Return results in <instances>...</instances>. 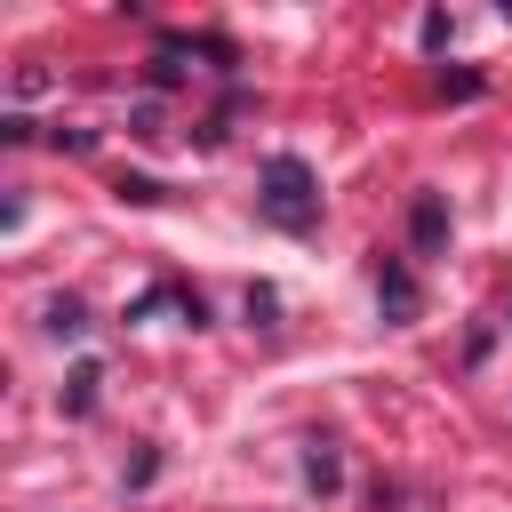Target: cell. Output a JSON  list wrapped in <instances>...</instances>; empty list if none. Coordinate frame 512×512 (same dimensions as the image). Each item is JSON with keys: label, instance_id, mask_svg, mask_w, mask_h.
<instances>
[{"label": "cell", "instance_id": "obj_1", "mask_svg": "<svg viewBox=\"0 0 512 512\" xmlns=\"http://www.w3.org/2000/svg\"><path fill=\"white\" fill-rule=\"evenodd\" d=\"M264 216L280 224V232H312L320 224V184H312V168L296 160V152H272L264 160Z\"/></svg>", "mask_w": 512, "mask_h": 512}, {"label": "cell", "instance_id": "obj_2", "mask_svg": "<svg viewBox=\"0 0 512 512\" xmlns=\"http://www.w3.org/2000/svg\"><path fill=\"white\" fill-rule=\"evenodd\" d=\"M408 240H416L424 256L448 248V208H440V192H416V208H408Z\"/></svg>", "mask_w": 512, "mask_h": 512}, {"label": "cell", "instance_id": "obj_5", "mask_svg": "<svg viewBox=\"0 0 512 512\" xmlns=\"http://www.w3.org/2000/svg\"><path fill=\"white\" fill-rule=\"evenodd\" d=\"M48 328H56V336H80V328H88V312H80L72 296H56V304H48Z\"/></svg>", "mask_w": 512, "mask_h": 512}, {"label": "cell", "instance_id": "obj_6", "mask_svg": "<svg viewBox=\"0 0 512 512\" xmlns=\"http://www.w3.org/2000/svg\"><path fill=\"white\" fill-rule=\"evenodd\" d=\"M64 408H72V416H88V408H96V368H72V392H64Z\"/></svg>", "mask_w": 512, "mask_h": 512}, {"label": "cell", "instance_id": "obj_4", "mask_svg": "<svg viewBox=\"0 0 512 512\" xmlns=\"http://www.w3.org/2000/svg\"><path fill=\"white\" fill-rule=\"evenodd\" d=\"M304 480H312V488H336V480H344V472H336V448H328V440H312V448H304Z\"/></svg>", "mask_w": 512, "mask_h": 512}, {"label": "cell", "instance_id": "obj_7", "mask_svg": "<svg viewBox=\"0 0 512 512\" xmlns=\"http://www.w3.org/2000/svg\"><path fill=\"white\" fill-rule=\"evenodd\" d=\"M152 80H160V88H176V80H184V64H176V48H160V56H152Z\"/></svg>", "mask_w": 512, "mask_h": 512}, {"label": "cell", "instance_id": "obj_3", "mask_svg": "<svg viewBox=\"0 0 512 512\" xmlns=\"http://www.w3.org/2000/svg\"><path fill=\"white\" fill-rule=\"evenodd\" d=\"M376 296H384L392 320H416V280H408V264H384V272H376Z\"/></svg>", "mask_w": 512, "mask_h": 512}]
</instances>
